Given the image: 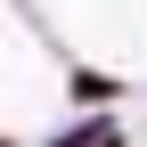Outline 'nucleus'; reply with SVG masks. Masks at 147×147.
<instances>
[{"label":"nucleus","instance_id":"f03ea898","mask_svg":"<svg viewBox=\"0 0 147 147\" xmlns=\"http://www.w3.org/2000/svg\"><path fill=\"white\" fill-rule=\"evenodd\" d=\"M0 147H8V139H0Z\"/></svg>","mask_w":147,"mask_h":147},{"label":"nucleus","instance_id":"f257e3e1","mask_svg":"<svg viewBox=\"0 0 147 147\" xmlns=\"http://www.w3.org/2000/svg\"><path fill=\"white\" fill-rule=\"evenodd\" d=\"M115 98H123V82H115V74L74 65V106H90V115H98V106H115Z\"/></svg>","mask_w":147,"mask_h":147}]
</instances>
